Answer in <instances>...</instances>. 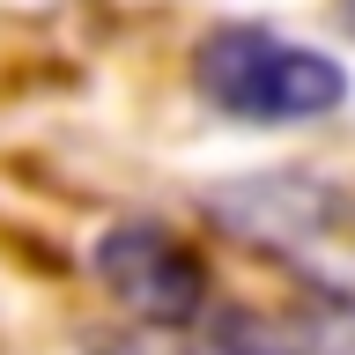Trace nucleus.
I'll return each mask as SVG.
<instances>
[{"instance_id":"20e7f679","label":"nucleus","mask_w":355,"mask_h":355,"mask_svg":"<svg viewBox=\"0 0 355 355\" xmlns=\"http://www.w3.org/2000/svg\"><path fill=\"white\" fill-rule=\"evenodd\" d=\"M340 15H348V30H355V0H340Z\"/></svg>"},{"instance_id":"f257e3e1","label":"nucleus","mask_w":355,"mask_h":355,"mask_svg":"<svg viewBox=\"0 0 355 355\" xmlns=\"http://www.w3.org/2000/svg\"><path fill=\"white\" fill-rule=\"evenodd\" d=\"M193 82L200 96L230 119H259V126H282V119H318L348 96V74L311 52V44H288L274 30H215L200 37L193 52Z\"/></svg>"},{"instance_id":"7ed1b4c3","label":"nucleus","mask_w":355,"mask_h":355,"mask_svg":"<svg viewBox=\"0 0 355 355\" xmlns=\"http://www.w3.org/2000/svg\"><path fill=\"white\" fill-rule=\"evenodd\" d=\"M185 355H259L244 333H215V340H200V348H185Z\"/></svg>"},{"instance_id":"f03ea898","label":"nucleus","mask_w":355,"mask_h":355,"mask_svg":"<svg viewBox=\"0 0 355 355\" xmlns=\"http://www.w3.org/2000/svg\"><path fill=\"white\" fill-rule=\"evenodd\" d=\"M96 282L141 318V326H193L207 304V266L163 222H119L96 237Z\"/></svg>"}]
</instances>
